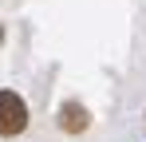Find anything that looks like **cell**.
<instances>
[{
	"instance_id": "1",
	"label": "cell",
	"mask_w": 146,
	"mask_h": 142,
	"mask_svg": "<svg viewBox=\"0 0 146 142\" xmlns=\"http://www.w3.org/2000/svg\"><path fill=\"white\" fill-rule=\"evenodd\" d=\"M28 126V107L16 91H0V134H20Z\"/></svg>"
},
{
	"instance_id": "2",
	"label": "cell",
	"mask_w": 146,
	"mask_h": 142,
	"mask_svg": "<svg viewBox=\"0 0 146 142\" xmlns=\"http://www.w3.org/2000/svg\"><path fill=\"white\" fill-rule=\"evenodd\" d=\"M59 126L71 130V134L87 130V111H83L79 103H63V107H59Z\"/></svg>"
}]
</instances>
